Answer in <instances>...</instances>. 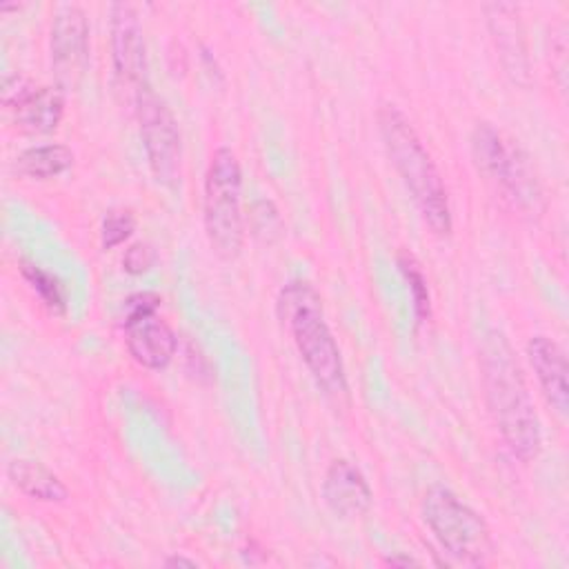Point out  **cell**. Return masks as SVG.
<instances>
[{"label": "cell", "mask_w": 569, "mask_h": 569, "mask_svg": "<svg viewBox=\"0 0 569 569\" xmlns=\"http://www.w3.org/2000/svg\"><path fill=\"white\" fill-rule=\"evenodd\" d=\"M478 356L487 407L500 438L516 458L533 460L542 447L540 420L513 347L505 333L489 329L480 340Z\"/></svg>", "instance_id": "obj_1"}, {"label": "cell", "mask_w": 569, "mask_h": 569, "mask_svg": "<svg viewBox=\"0 0 569 569\" xmlns=\"http://www.w3.org/2000/svg\"><path fill=\"white\" fill-rule=\"evenodd\" d=\"M376 118L387 156L391 158V164L411 193V200L416 202L422 220L436 236H449L453 220L447 189L411 120L393 102H382Z\"/></svg>", "instance_id": "obj_2"}, {"label": "cell", "mask_w": 569, "mask_h": 569, "mask_svg": "<svg viewBox=\"0 0 569 569\" xmlns=\"http://www.w3.org/2000/svg\"><path fill=\"white\" fill-rule=\"evenodd\" d=\"M276 309L316 385L327 396H345L347 378L340 347L327 325L316 287L307 280L287 282L278 293Z\"/></svg>", "instance_id": "obj_3"}, {"label": "cell", "mask_w": 569, "mask_h": 569, "mask_svg": "<svg viewBox=\"0 0 569 569\" xmlns=\"http://www.w3.org/2000/svg\"><path fill=\"white\" fill-rule=\"evenodd\" d=\"M202 220L211 249L220 258L233 260L244 242V216L242 169L231 147H218L211 153L204 173Z\"/></svg>", "instance_id": "obj_4"}, {"label": "cell", "mask_w": 569, "mask_h": 569, "mask_svg": "<svg viewBox=\"0 0 569 569\" xmlns=\"http://www.w3.org/2000/svg\"><path fill=\"white\" fill-rule=\"evenodd\" d=\"M420 513L438 545L467 567H482L496 551L487 520L445 485H431Z\"/></svg>", "instance_id": "obj_5"}, {"label": "cell", "mask_w": 569, "mask_h": 569, "mask_svg": "<svg viewBox=\"0 0 569 569\" xmlns=\"http://www.w3.org/2000/svg\"><path fill=\"white\" fill-rule=\"evenodd\" d=\"M471 151L478 169L502 196L525 216L545 211L542 184L529 162V156L489 122H478L471 131Z\"/></svg>", "instance_id": "obj_6"}, {"label": "cell", "mask_w": 569, "mask_h": 569, "mask_svg": "<svg viewBox=\"0 0 569 569\" xmlns=\"http://www.w3.org/2000/svg\"><path fill=\"white\" fill-rule=\"evenodd\" d=\"M140 138L149 169L160 184L176 187L182 176V138L171 109L149 87L136 96Z\"/></svg>", "instance_id": "obj_7"}, {"label": "cell", "mask_w": 569, "mask_h": 569, "mask_svg": "<svg viewBox=\"0 0 569 569\" xmlns=\"http://www.w3.org/2000/svg\"><path fill=\"white\" fill-rule=\"evenodd\" d=\"M160 302L153 291H140L127 300L124 345L129 356L147 369H164L178 349L173 329L158 313Z\"/></svg>", "instance_id": "obj_8"}, {"label": "cell", "mask_w": 569, "mask_h": 569, "mask_svg": "<svg viewBox=\"0 0 569 569\" xmlns=\"http://www.w3.org/2000/svg\"><path fill=\"white\" fill-rule=\"evenodd\" d=\"M111 64L120 89L136 96L147 87V49L138 11L129 2H116L109 11Z\"/></svg>", "instance_id": "obj_9"}, {"label": "cell", "mask_w": 569, "mask_h": 569, "mask_svg": "<svg viewBox=\"0 0 569 569\" xmlns=\"http://www.w3.org/2000/svg\"><path fill=\"white\" fill-rule=\"evenodd\" d=\"M51 69L60 89H73L89 64V20L78 4H62L49 33Z\"/></svg>", "instance_id": "obj_10"}, {"label": "cell", "mask_w": 569, "mask_h": 569, "mask_svg": "<svg viewBox=\"0 0 569 569\" xmlns=\"http://www.w3.org/2000/svg\"><path fill=\"white\" fill-rule=\"evenodd\" d=\"M2 104L13 122L29 133H51L64 116V93L60 87H36L18 73L2 80Z\"/></svg>", "instance_id": "obj_11"}, {"label": "cell", "mask_w": 569, "mask_h": 569, "mask_svg": "<svg viewBox=\"0 0 569 569\" xmlns=\"http://www.w3.org/2000/svg\"><path fill=\"white\" fill-rule=\"evenodd\" d=\"M325 505L340 518H360L371 507V487L365 473L347 458L329 465L322 480Z\"/></svg>", "instance_id": "obj_12"}, {"label": "cell", "mask_w": 569, "mask_h": 569, "mask_svg": "<svg viewBox=\"0 0 569 569\" xmlns=\"http://www.w3.org/2000/svg\"><path fill=\"white\" fill-rule=\"evenodd\" d=\"M527 358L529 365L538 378L540 391L545 400L556 409L560 416H567L569 409V382H567V356L562 347L547 338V336H533L527 342Z\"/></svg>", "instance_id": "obj_13"}, {"label": "cell", "mask_w": 569, "mask_h": 569, "mask_svg": "<svg viewBox=\"0 0 569 569\" xmlns=\"http://www.w3.org/2000/svg\"><path fill=\"white\" fill-rule=\"evenodd\" d=\"M485 11H487V20L507 73L516 82H527L529 60H527L522 27L518 20V9L509 2H493V4H487Z\"/></svg>", "instance_id": "obj_14"}, {"label": "cell", "mask_w": 569, "mask_h": 569, "mask_svg": "<svg viewBox=\"0 0 569 569\" xmlns=\"http://www.w3.org/2000/svg\"><path fill=\"white\" fill-rule=\"evenodd\" d=\"M7 478L24 496L40 502H64L69 498L67 485L42 462L31 458H16L7 465Z\"/></svg>", "instance_id": "obj_15"}, {"label": "cell", "mask_w": 569, "mask_h": 569, "mask_svg": "<svg viewBox=\"0 0 569 569\" xmlns=\"http://www.w3.org/2000/svg\"><path fill=\"white\" fill-rule=\"evenodd\" d=\"M73 151L60 142H47L24 149L16 158V171L24 178L33 180H49L56 178L73 167Z\"/></svg>", "instance_id": "obj_16"}, {"label": "cell", "mask_w": 569, "mask_h": 569, "mask_svg": "<svg viewBox=\"0 0 569 569\" xmlns=\"http://www.w3.org/2000/svg\"><path fill=\"white\" fill-rule=\"evenodd\" d=\"M398 267L409 284L411 298H413V313L418 325H425L431 320V293H429V284L427 278L422 273L420 262L413 258V253L409 251H400L398 253Z\"/></svg>", "instance_id": "obj_17"}, {"label": "cell", "mask_w": 569, "mask_h": 569, "mask_svg": "<svg viewBox=\"0 0 569 569\" xmlns=\"http://www.w3.org/2000/svg\"><path fill=\"white\" fill-rule=\"evenodd\" d=\"M20 273L22 278L29 282V287L38 293V298L53 311V313H64L67 302H64V291L60 287V282L44 271L42 267L22 260L20 262Z\"/></svg>", "instance_id": "obj_18"}, {"label": "cell", "mask_w": 569, "mask_h": 569, "mask_svg": "<svg viewBox=\"0 0 569 569\" xmlns=\"http://www.w3.org/2000/svg\"><path fill=\"white\" fill-rule=\"evenodd\" d=\"M133 231H136L133 213L129 209H111L102 218V227H100L102 249H113V247L122 244L124 240L131 238Z\"/></svg>", "instance_id": "obj_19"}, {"label": "cell", "mask_w": 569, "mask_h": 569, "mask_svg": "<svg viewBox=\"0 0 569 569\" xmlns=\"http://www.w3.org/2000/svg\"><path fill=\"white\" fill-rule=\"evenodd\" d=\"M156 262V251L149 242H133L124 249V256H122V267L127 273L131 276H140V273H147Z\"/></svg>", "instance_id": "obj_20"}, {"label": "cell", "mask_w": 569, "mask_h": 569, "mask_svg": "<svg viewBox=\"0 0 569 569\" xmlns=\"http://www.w3.org/2000/svg\"><path fill=\"white\" fill-rule=\"evenodd\" d=\"M262 209L260 211V204L256 202L253 204V213H251V224H253V233L256 236H267V240H273L280 236V229L278 227H271L273 224H280V218H278V209L273 207V202L269 200H262Z\"/></svg>", "instance_id": "obj_21"}, {"label": "cell", "mask_w": 569, "mask_h": 569, "mask_svg": "<svg viewBox=\"0 0 569 569\" xmlns=\"http://www.w3.org/2000/svg\"><path fill=\"white\" fill-rule=\"evenodd\" d=\"M167 567H196V560H189V558H182V556H171L164 560Z\"/></svg>", "instance_id": "obj_22"}, {"label": "cell", "mask_w": 569, "mask_h": 569, "mask_svg": "<svg viewBox=\"0 0 569 569\" xmlns=\"http://www.w3.org/2000/svg\"><path fill=\"white\" fill-rule=\"evenodd\" d=\"M385 565H391V567H409V565H418L413 558H407V556H393V558H387Z\"/></svg>", "instance_id": "obj_23"}]
</instances>
